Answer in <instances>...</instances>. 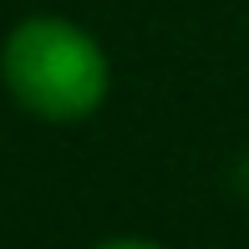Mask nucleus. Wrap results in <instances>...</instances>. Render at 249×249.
Masks as SVG:
<instances>
[{"label": "nucleus", "instance_id": "nucleus-1", "mask_svg": "<svg viewBox=\"0 0 249 249\" xmlns=\"http://www.w3.org/2000/svg\"><path fill=\"white\" fill-rule=\"evenodd\" d=\"M0 76L10 97L46 122L92 117L112 87L107 51L97 36L61 16H26L0 46Z\"/></svg>", "mask_w": 249, "mask_h": 249}, {"label": "nucleus", "instance_id": "nucleus-2", "mask_svg": "<svg viewBox=\"0 0 249 249\" xmlns=\"http://www.w3.org/2000/svg\"><path fill=\"white\" fill-rule=\"evenodd\" d=\"M97 249H163L153 239H112V244H97Z\"/></svg>", "mask_w": 249, "mask_h": 249}]
</instances>
